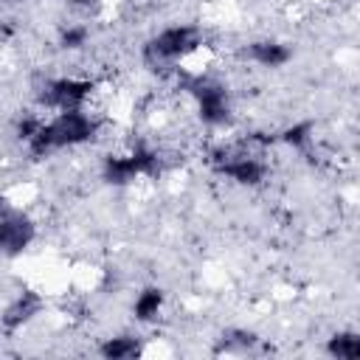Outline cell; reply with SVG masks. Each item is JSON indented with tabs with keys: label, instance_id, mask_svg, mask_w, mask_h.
I'll return each instance as SVG.
<instances>
[{
	"label": "cell",
	"instance_id": "6",
	"mask_svg": "<svg viewBox=\"0 0 360 360\" xmlns=\"http://www.w3.org/2000/svg\"><path fill=\"white\" fill-rule=\"evenodd\" d=\"M34 239V222L22 217L20 211H11L0 217V250L8 256L22 253Z\"/></svg>",
	"mask_w": 360,
	"mask_h": 360
},
{
	"label": "cell",
	"instance_id": "7",
	"mask_svg": "<svg viewBox=\"0 0 360 360\" xmlns=\"http://www.w3.org/2000/svg\"><path fill=\"white\" fill-rule=\"evenodd\" d=\"M245 56L262 68H281L292 59V51L278 39H256L245 48Z\"/></svg>",
	"mask_w": 360,
	"mask_h": 360
},
{
	"label": "cell",
	"instance_id": "3",
	"mask_svg": "<svg viewBox=\"0 0 360 360\" xmlns=\"http://www.w3.org/2000/svg\"><path fill=\"white\" fill-rule=\"evenodd\" d=\"M158 152L149 146H132L127 155H107L104 158V180L112 186H127L135 177L158 174Z\"/></svg>",
	"mask_w": 360,
	"mask_h": 360
},
{
	"label": "cell",
	"instance_id": "8",
	"mask_svg": "<svg viewBox=\"0 0 360 360\" xmlns=\"http://www.w3.org/2000/svg\"><path fill=\"white\" fill-rule=\"evenodd\" d=\"M39 309H42V298H39L37 292L25 290V292L3 312V326H6L8 332H14V329H20L22 323H28Z\"/></svg>",
	"mask_w": 360,
	"mask_h": 360
},
{
	"label": "cell",
	"instance_id": "4",
	"mask_svg": "<svg viewBox=\"0 0 360 360\" xmlns=\"http://www.w3.org/2000/svg\"><path fill=\"white\" fill-rule=\"evenodd\" d=\"M188 93L197 104V112H200V121L208 124V127H219L228 121L231 115V96L225 90V84L219 82H211V79H194L188 84Z\"/></svg>",
	"mask_w": 360,
	"mask_h": 360
},
{
	"label": "cell",
	"instance_id": "13",
	"mask_svg": "<svg viewBox=\"0 0 360 360\" xmlns=\"http://www.w3.org/2000/svg\"><path fill=\"white\" fill-rule=\"evenodd\" d=\"M87 37H90V31H87V25H68L65 31H62V48H82V45H87Z\"/></svg>",
	"mask_w": 360,
	"mask_h": 360
},
{
	"label": "cell",
	"instance_id": "12",
	"mask_svg": "<svg viewBox=\"0 0 360 360\" xmlns=\"http://www.w3.org/2000/svg\"><path fill=\"white\" fill-rule=\"evenodd\" d=\"M312 121H301V124H292V127H287L284 129V135H281V141L284 143H290V146H304L309 138H312Z\"/></svg>",
	"mask_w": 360,
	"mask_h": 360
},
{
	"label": "cell",
	"instance_id": "11",
	"mask_svg": "<svg viewBox=\"0 0 360 360\" xmlns=\"http://www.w3.org/2000/svg\"><path fill=\"white\" fill-rule=\"evenodd\" d=\"M326 352L338 360H357L360 357V338L354 332H340V335H332L329 343H326Z\"/></svg>",
	"mask_w": 360,
	"mask_h": 360
},
{
	"label": "cell",
	"instance_id": "2",
	"mask_svg": "<svg viewBox=\"0 0 360 360\" xmlns=\"http://www.w3.org/2000/svg\"><path fill=\"white\" fill-rule=\"evenodd\" d=\"M200 45H202V31L197 25H169L146 42L143 59L149 65L163 68V65H174L180 59H186Z\"/></svg>",
	"mask_w": 360,
	"mask_h": 360
},
{
	"label": "cell",
	"instance_id": "10",
	"mask_svg": "<svg viewBox=\"0 0 360 360\" xmlns=\"http://www.w3.org/2000/svg\"><path fill=\"white\" fill-rule=\"evenodd\" d=\"M98 352H101L107 360H129V357L141 354V343H138L135 338H129V335H121V338H107V340L98 346Z\"/></svg>",
	"mask_w": 360,
	"mask_h": 360
},
{
	"label": "cell",
	"instance_id": "1",
	"mask_svg": "<svg viewBox=\"0 0 360 360\" xmlns=\"http://www.w3.org/2000/svg\"><path fill=\"white\" fill-rule=\"evenodd\" d=\"M96 132H98V121L87 110H59L53 118L39 124V129L28 141V149L34 155H48L53 149L87 143L93 141Z\"/></svg>",
	"mask_w": 360,
	"mask_h": 360
},
{
	"label": "cell",
	"instance_id": "14",
	"mask_svg": "<svg viewBox=\"0 0 360 360\" xmlns=\"http://www.w3.org/2000/svg\"><path fill=\"white\" fill-rule=\"evenodd\" d=\"M65 3H76V6H90L93 0H65Z\"/></svg>",
	"mask_w": 360,
	"mask_h": 360
},
{
	"label": "cell",
	"instance_id": "9",
	"mask_svg": "<svg viewBox=\"0 0 360 360\" xmlns=\"http://www.w3.org/2000/svg\"><path fill=\"white\" fill-rule=\"evenodd\" d=\"M160 309H163V290L160 287H146L143 292H138V298L132 304V315L138 321H143V323L155 321Z\"/></svg>",
	"mask_w": 360,
	"mask_h": 360
},
{
	"label": "cell",
	"instance_id": "5",
	"mask_svg": "<svg viewBox=\"0 0 360 360\" xmlns=\"http://www.w3.org/2000/svg\"><path fill=\"white\" fill-rule=\"evenodd\" d=\"M93 82L90 79H53L45 84V93H42V101L45 107L51 110H84L87 98L93 96Z\"/></svg>",
	"mask_w": 360,
	"mask_h": 360
}]
</instances>
